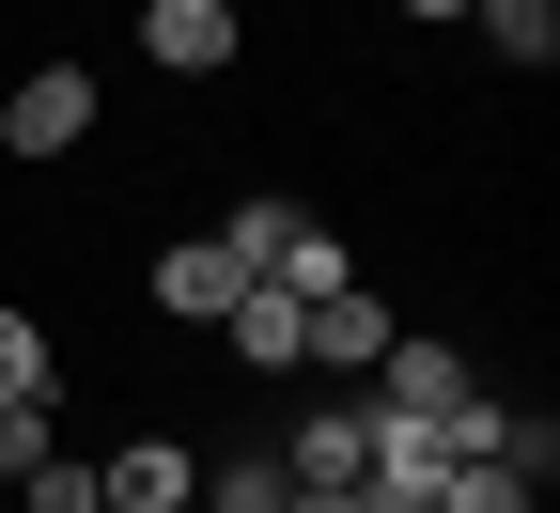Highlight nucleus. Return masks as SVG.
Wrapping results in <instances>:
<instances>
[{"label":"nucleus","instance_id":"obj_8","mask_svg":"<svg viewBox=\"0 0 560 513\" xmlns=\"http://www.w3.org/2000/svg\"><path fill=\"white\" fill-rule=\"evenodd\" d=\"M296 498H359V405H312L296 420V467H280Z\"/></svg>","mask_w":560,"mask_h":513},{"label":"nucleus","instance_id":"obj_14","mask_svg":"<svg viewBox=\"0 0 560 513\" xmlns=\"http://www.w3.org/2000/svg\"><path fill=\"white\" fill-rule=\"evenodd\" d=\"M16 513H94V467H79V452H47V467L16 482Z\"/></svg>","mask_w":560,"mask_h":513},{"label":"nucleus","instance_id":"obj_11","mask_svg":"<svg viewBox=\"0 0 560 513\" xmlns=\"http://www.w3.org/2000/svg\"><path fill=\"white\" fill-rule=\"evenodd\" d=\"M467 16H482V47H499V62H529V79L560 62V0H467Z\"/></svg>","mask_w":560,"mask_h":513},{"label":"nucleus","instance_id":"obj_15","mask_svg":"<svg viewBox=\"0 0 560 513\" xmlns=\"http://www.w3.org/2000/svg\"><path fill=\"white\" fill-rule=\"evenodd\" d=\"M389 16H467V0H389Z\"/></svg>","mask_w":560,"mask_h":513},{"label":"nucleus","instance_id":"obj_2","mask_svg":"<svg viewBox=\"0 0 560 513\" xmlns=\"http://www.w3.org/2000/svg\"><path fill=\"white\" fill-rule=\"evenodd\" d=\"M0 140H16V156H79L94 140V62H32V79L0 94Z\"/></svg>","mask_w":560,"mask_h":513},{"label":"nucleus","instance_id":"obj_6","mask_svg":"<svg viewBox=\"0 0 560 513\" xmlns=\"http://www.w3.org/2000/svg\"><path fill=\"white\" fill-rule=\"evenodd\" d=\"M296 327H312V358H296V374H374V342H389V312L359 296V280H342V296H312Z\"/></svg>","mask_w":560,"mask_h":513},{"label":"nucleus","instance_id":"obj_4","mask_svg":"<svg viewBox=\"0 0 560 513\" xmlns=\"http://www.w3.org/2000/svg\"><path fill=\"white\" fill-rule=\"evenodd\" d=\"M234 296H249V265H234L219 234H172V249H156V312H172V327H219Z\"/></svg>","mask_w":560,"mask_h":513},{"label":"nucleus","instance_id":"obj_7","mask_svg":"<svg viewBox=\"0 0 560 513\" xmlns=\"http://www.w3.org/2000/svg\"><path fill=\"white\" fill-rule=\"evenodd\" d=\"M219 342L249 358V374H296V358H312V327H296V296H280V280H249V296L219 312Z\"/></svg>","mask_w":560,"mask_h":513},{"label":"nucleus","instance_id":"obj_12","mask_svg":"<svg viewBox=\"0 0 560 513\" xmlns=\"http://www.w3.org/2000/svg\"><path fill=\"white\" fill-rule=\"evenodd\" d=\"M219 249H234V265H249V280H265V265H280V249H296V202H280V187H249V202H234V218H219Z\"/></svg>","mask_w":560,"mask_h":513},{"label":"nucleus","instance_id":"obj_3","mask_svg":"<svg viewBox=\"0 0 560 513\" xmlns=\"http://www.w3.org/2000/svg\"><path fill=\"white\" fill-rule=\"evenodd\" d=\"M94 498L109 513H187L202 498V452H187V435H125V452H94Z\"/></svg>","mask_w":560,"mask_h":513},{"label":"nucleus","instance_id":"obj_1","mask_svg":"<svg viewBox=\"0 0 560 513\" xmlns=\"http://www.w3.org/2000/svg\"><path fill=\"white\" fill-rule=\"evenodd\" d=\"M140 62H156V79H219V62L249 47V16H234V0H140Z\"/></svg>","mask_w":560,"mask_h":513},{"label":"nucleus","instance_id":"obj_16","mask_svg":"<svg viewBox=\"0 0 560 513\" xmlns=\"http://www.w3.org/2000/svg\"><path fill=\"white\" fill-rule=\"evenodd\" d=\"M296 513H374V498H296Z\"/></svg>","mask_w":560,"mask_h":513},{"label":"nucleus","instance_id":"obj_9","mask_svg":"<svg viewBox=\"0 0 560 513\" xmlns=\"http://www.w3.org/2000/svg\"><path fill=\"white\" fill-rule=\"evenodd\" d=\"M0 405H62V342H47V312H0Z\"/></svg>","mask_w":560,"mask_h":513},{"label":"nucleus","instance_id":"obj_5","mask_svg":"<svg viewBox=\"0 0 560 513\" xmlns=\"http://www.w3.org/2000/svg\"><path fill=\"white\" fill-rule=\"evenodd\" d=\"M482 374H467V342H374V405H405V420H436V405H467Z\"/></svg>","mask_w":560,"mask_h":513},{"label":"nucleus","instance_id":"obj_10","mask_svg":"<svg viewBox=\"0 0 560 513\" xmlns=\"http://www.w3.org/2000/svg\"><path fill=\"white\" fill-rule=\"evenodd\" d=\"M265 280H280V296H296V312H312V296H342V280H359V249H342V234H327V218H296V249H280Z\"/></svg>","mask_w":560,"mask_h":513},{"label":"nucleus","instance_id":"obj_17","mask_svg":"<svg viewBox=\"0 0 560 513\" xmlns=\"http://www.w3.org/2000/svg\"><path fill=\"white\" fill-rule=\"evenodd\" d=\"M94 513H109V498H94Z\"/></svg>","mask_w":560,"mask_h":513},{"label":"nucleus","instance_id":"obj_13","mask_svg":"<svg viewBox=\"0 0 560 513\" xmlns=\"http://www.w3.org/2000/svg\"><path fill=\"white\" fill-rule=\"evenodd\" d=\"M202 513H296V482H280L265 452H234V467H202Z\"/></svg>","mask_w":560,"mask_h":513}]
</instances>
